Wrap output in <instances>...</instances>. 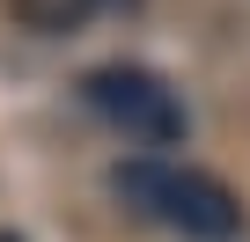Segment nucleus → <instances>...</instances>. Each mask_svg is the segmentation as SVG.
Instances as JSON below:
<instances>
[{
	"label": "nucleus",
	"mask_w": 250,
	"mask_h": 242,
	"mask_svg": "<svg viewBox=\"0 0 250 242\" xmlns=\"http://www.w3.org/2000/svg\"><path fill=\"white\" fill-rule=\"evenodd\" d=\"M110 191L133 205L140 220L169 227V235H191V242H228L243 235V198L199 169V162H177V154H125L110 169Z\"/></svg>",
	"instance_id": "obj_1"
},
{
	"label": "nucleus",
	"mask_w": 250,
	"mask_h": 242,
	"mask_svg": "<svg viewBox=\"0 0 250 242\" xmlns=\"http://www.w3.org/2000/svg\"><path fill=\"white\" fill-rule=\"evenodd\" d=\"M81 103L103 117L110 132H125L140 154L184 147V132H191L184 95H177L155 66H140V59H103V66H88V74H81Z\"/></svg>",
	"instance_id": "obj_2"
},
{
	"label": "nucleus",
	"mask_w": 250,
	"mask_h": 242,
	"mask_svg": "<svg viewBox=\"0 0 250 242\" xmlns=\"http://www.w3.org/2000/svg\"><path fill=\"white\" fill-rule=\"evenodd\" d=\"M118 8H133V0H15V22L30 37H74V30H88L96 15H118Z\"/></svg>",
	"instance_id": "obj_3"
}]
</instances>
